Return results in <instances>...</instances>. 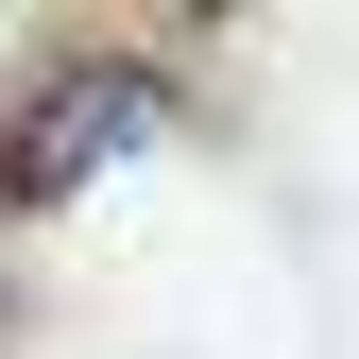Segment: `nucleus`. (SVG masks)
Wrapping results in <instances>:
<instances>
[{
	"label": "nucleus",
	"instance_id": "f257e3e1",
	"mask_svg": "<svg viewBox=\"0 0 359 359\" xmlns=\"http://www.w3.org/2000/svg\"><path fill=\"white\" fill-rule=\"evenodd\" d=\"M154 137H171V52H137V34H52V52L0 86V222H69Z\"/></svg>",
	"mask_w": 359,
	"mask_h": 359
}]
</instances>
